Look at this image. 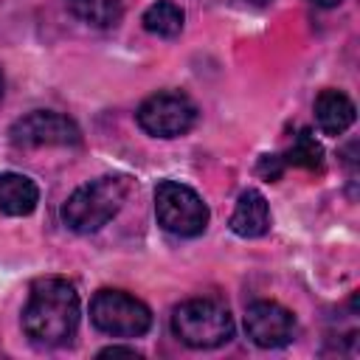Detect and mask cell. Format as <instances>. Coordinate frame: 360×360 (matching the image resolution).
I'll return each instance as SVG.
<instances>
[{
  "instance_id": "1",
  "label": "cell",
  "mask_w": 360,
  "mask_h": 360,
  "mask_svg": "<svg viewBox=\"0 0 360 360\" xmlns=\"http://www.w3.org/2000/svg\"><path fill=\"white\" fill-rule=\"evenodd\" d=\"M79 292L68 278L45 276L37 278L28 290L22 307V332L39 346H65L76 338L79 329Z\"/></svg>"
},
{
  "instance_id": "2",
  "label": "cell",
  "mask_w": 360,
  "mask_h": 360,
  "mask_svg": "<svg viewBox=\"0 0 360 360\" xmlns=\"http://www.w3.org/2000/svg\"><path fill=\"white\" fill-rule=\"evenodd\" d=\"M127 194H129L127 177H118V174L96 177V180L79 186L62 202V222L76 233L101 231L121 211Z\"/></svg>"
},
{
  "instance_id": "3",
  "label": "cell",
  "mask_w": 360,
  "mask_h": 360,
  "mask_svg": "<svg viewBox=\"0 0 360 360\" xmlns=\"http://www.w3.org/2000/svg\"><path fill=\"white\" fill-rule=\"evenodd\" d=\"M172 332L188 349H217L233 338V315L211 298H191L172 312Z\"/></svg>"
},
{
  "instance_id": "4",
  "label": "cell",
  "mask_w": 360,
  "mask_h": 360,
  "mask_svg": "<svg viewBox=\"0 0 360 360\" xmlns=\"http://www.w3.org/2000/svg\"><path fill=\"white\" fill-rule=\"evenodd\" d=\"M155 217L163 231L183 239H194L205 233L211 211L191 186L177 180H163L155 188Z\"/></svg>"
},
{
  "instance_id": "5",
  "label": "cell",
  "mask_w": 360,
  "mask_h": 360,
  "mask_svg": "<svg viewBox=\"0 0 360 360\" xmlns=\"http://www.w3.org/2000/svg\"><path fill=\"white\" fill-rule=\"evenodd\" d=\"M90 323L112 338H141L152 326V309L124 290H98L90 301Z\"/></svg>"
},
{
  "instance_id": "6",
  "label": "cell",
  "mask_w": 360,
  "mask_h": 360,
  "mask_svg": "<svg viewBox=\"0 0 360 360\" xmlns=\"http://www.w3.org/2000/svg\"><path fill=\"white\" fill-rule=\"evenodd\" d=\"M138 127L152 135V138H180L186 132H191V127L197 124V107L186 93H174V90H163L149 96L138 112Z\"/></svg>"
},
{
  "instance_id": "7",
  "label": "cell",
  "mask_w": 360,
  "mask_h": 360,
  "mask_svg": "<svg viewBox=\"0 0 360 360\" xmlns=\"http://www.w3.org/2000/svg\"><path fill=\"white\" fill-rule=\"evenodd\" d=\"M8 141L17 149H39V146H79L82 129L73 118L53 110H34L17 118L8 129Z\"/></svg>"
},
{
  "instance_id": "8",
  "label": "cell",
  "mask_w": 360,
  "mask_h": 360,
  "mask_svg": "<svg viewBox=\"0 0 360 360\" xmlns=\"http://www.w3.org/2000/svg\"><path fill=\"white\" fill-rule=\"evenodd\" d=\"M245 332L262 349H281V346L295 340L298 321L278 301L262 298V301H253L248 307V312H245Z\"/></svg>"
},
{
  "instance_id": "9",
  "label": "cell",
  "mask_w": 360,
  "mask_h": 360,
  "mask_svg": "<svg viewBox=\"0 0 360 360\" xmlns=\"http://www.w3.org/2000/svg\"><path fill=\"white\" fill-rule=\"evenodd\" d=\"M228 225H231V231H233L236 236H242V239H259V236H264V233L270 231V225H273L270 205H267L264 194L256 191V188L242 191L239 200H236V208H233Z\"/></svg>"
},
{
  "instance_id": "10",
  "label": "cell",
  "mask_w": 360,
  "mask_h": 360,
  "mask_svg": "<svg viewBox=\"0 0 360 360\" xmlns=\"http://www.w3.org/2000/svg\"><path fill=\"white\" fill-rule=\"evenodd\" d=\"M354 101L343 90H321L315 98V124L323 135H343L354 124Z\"/></svg>"
},
{
  "instance_id": "11",
  "label": "cell",
  "mask_w": 360,
  "mask_h": 360,
  "mask_svg": "<svg viewBox=\"0 0 360 360\" xmlns=\"http://www.w3.org/2000/svg\"><path fill=\"white\" fill-rule=\"evenodd\" d=\"M39 202V188L28 174L3 172L0 174V211L6 217H28Z\"/></svg>"
},
{
  "instance_id": "12",
  "label": "cell",
  "mask_w": 360,
  "mask_h": 360,
  "mask_svg": "<svg viewBox=\"0 0 360 360\" xmlns=\"http://www.w3.org/2000/svg\"><path fill=\"white\" fill-rule=\"evenodd\" d=\"M141 25L152 34V37H160V39H174L180 37L183 25H186V11L172 3V0H158L152 3L143 14H141Z\"/></svg>"
},
{
  "instance_id": "13",
  "label": "cell",
  "mask_w": 360,
  "mask_h": 360,
  "mask_svg": "<svg viewBox=\"0 0 360 360\" xmlns=\"http://www.w3.org/2000/svg\"><path fill=\"white\" fill-rule=\"evenodd\" d=\"M68 11L93 28H115L124 17L121 0H65Z\"/></svg>"
},
{
  "instance_id": "14",
  "label": "cell",
  "mask_w": 360,
  "mask_h": 360,
  "mask_svg": "<svg viewBox=\"0 0 360 360\" xmlns=\"http://www.w3.org/2000/svg\"><path fill=\"white\" fill-rule=\"evenodd\" d=\"M281 158H284L287 166H298V169H307V172H321L323 169V146L312 135V129H298V135L292 138V146Z\"/></svg>"
},
{
  "instance_id": "15",
  "label": "cell",
  "mask_w": 360,
  "mask_h": 360,
  "mask_svg": "<svg viewBox=\"0 0 360 360\" xmlns=\"http://www.w3.org/2000/svg\"><path fill=\"white\" fill-rule=\"evenodd\" d=\"M284 169H287V163H284V158H281V155H262V158H259V163H256V174H259V177H264L267 183L281 180Z\"/></svg>"
},
{
  "instance_id": "16",
  "label": "cell",
  "mask_w": 360,
  "mask_h": 360,
  "mask_svg": "<svg viewBox=\"0 0 360 360\" xmlns=\"http://www.w3.org/2000/svg\"><path fill=\"white\" fill-rule=\"evenodd\" d=\"M98 357H132V360H138L141 352L132 349V346H118V343H112V346H104V349L98 352Z\"/></svg>"
},
{
  "instance_id": "17",
  "label": "cell",
  "mask_w": 360,
  "mask_h": 360,
  "mask_svg": "<svg viewBox=\"0 0 360 360\" xmlns=\"http://www.w3.org/2000/svg\"><path fill=\"white\" fill-rule=\"evenodd\" d=\"M315 6H321V8H335V6H340L343 0H312Z\"/></svg>"
},
{
  "instance_id": "18",
  "label": "cell",
  "mask_w": 360,
  "mask_h": 360,
  "mask_svg": "<svg viewBox=\"0 0 360 360\" xmlns=\"http://www.w3.org/2000/svg\"><path fill=\"white\" fill-rule=\"evenodd\" d=\"M3 90H6V82H3V70H0V98H3Z\"/></svg>"
},
{
  "instance_id": "19",
  "label": "cell",
  "mask_w": 360,
  "mask_h": 360,
  "mask_svg": "<svg viewBox=\"0 0 360 360\" xmlns=\"http://www.w3.org/2000/svg\"><path fill=\"white\" fill-rule=\"evenodd\" d=\"M248 3H253V6H267L270 0H248Z\"/></svg>"
}]
</instances>
